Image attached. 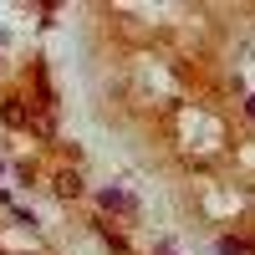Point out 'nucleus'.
I'll return each instance as SVG.
<instances>
[{"mask_svg":"<svg viewBox=\"0 0 255 255\" xmlns=\"http://www.w3.org/2000/svg\"><path fill=\"white\" fill-rule=\"evenodd\" d=\"M56 189H61V194H82V184H77V174H61V184H56Z\"/></svg>","mask_w":255,"mask_h":255,"instance_id":"f03ea898","label":"nucleus"},{"mask_svg":"<svg viewBox=\"0 0 255 255\" xmlns=\"http://www.w3.org/2000/svg\"><path fill=\"white\" fill-rule=\"evenodd\" d=\"M5 123L20 128V123H26V108H20V102H5Z\"/></svg>","mask_w":255,"mask_h":255,"instance_id":"f257e3e1","label":"nucleus"}]
</instances>
